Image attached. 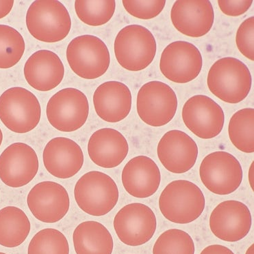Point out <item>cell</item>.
Masks as SVG:
<instances>
[{
  "label": "cell",
  "instance_id": "cell-1",
  "mask_svg": "<svg viewBox=\"0 0 254 254\" xmlns=\"http://www.w3.org/2000/svg\"><path fill=\"white\" fill-rule=\"evenodd\" d=\"M207 84L215 97L235 104L248 97L252 88V75L248 66L239 60L223 58L210 68Z\"/></svg>",
  "mask_w": 254,
  "mask_h": 254
},
{
  "label": "cell",
  "instance_id": "cell-2",
  "mask_svg": "<svg viewBox=\"0 0 254 254\" xmlns=\"http://www.w3.org/2000/svg\"><path fill=\"white\" fill-rule=\"evenodd\" d=\"M205 203L200 188L185 180L170 183L159 197L161 213L175 224H190L195 221L204 212Z\"/></svg>",
  "mask_w": 254,
  "mask_h": 254
},
{
  "label": "cell",
  "instance_id": "cell-3",
  "mask_svg": "<svg viewBox=\"0 0 254 254\" xmlns=\"http://www.w3.org/2000/svg\"><path fill=\"white\" fill-rule=\"evenodd\" d=\"M25 21L31 35L44 43L63 41L72 28L68 10L56 0L34 1L27 11Z\"/></svg>",
  "mask_w": 254,
  "mask_h": 254
},
{
  "label": "cell",
  "instance_id": "cell-4",
  "mask_svg": "<svg viewBox=\"0 0 254 254\" xmlns=\"http://www.w3.org/2000/svg\"><path fill=\"white\" fill-rule=\"evenodd\" d=\"M74 196L83 211L100 217L113 209L119 200V193L111 177L103 172L91 171L84 174L76 183Z\"/></svg>",
  "mask_w": 254,
  "mask_h": 254
},
{
  "label": "cell",
  "instance_id": "cell-5",
  "mask_svg": "<svg viewBox=\"0 0 254 254\" xmlns=\"http://www.w3.org/2000/svg\"><path fill=\"white\" fill-rule=\"evenodd\" d=\"M157 54V42L148 29L130 25L119 31L115 41V54L119 64L130 71L145 69Z\"/></svg>",
  "mask_w": 254,
  "mask_h": 254
},
{
  "label": "cell",
  "instance_id": "cell-6",
  "mask_svg": "<svg viewBox=\"0 0 254 254\" xmlns=\"http://www.w3.org/2000/svg\"><path fill=\"white\" fill-rule=\"evenodd\" d=\"M39 100L32 92L21 87H13L0 97V120L16 133H28L41 120Z\"/></svg>",
  "mask_w": 254,
  "mask_h": 254
},
{
  "label": "cell",
  "instance_id": "cell-7",
  "mask_svg": "<svg viewBox=\"0 0 254 254\" xmlns=\"http://www.w3.org/2000/svg\"><path fill=\"white\" fill-rule=\"evenodd\" d=\"M67 59L72 70L85 79H95L104 75L110 66L108 47L95 36H78L67 48Z\"/></svg>",
  "mask_w": 254,
  "mask_h": 254
},
{
  "label": "cell",
  "instance_id": "cell-8",
  "mask_svg": "<svg viewBox=\"0 0 254 254\" xmlns=\"http://www.w3.org/2000/svg\"><path fill=\"white\" fill-rule=\"evenodd\" d=\"M177 108V96L173 89L159 81L146 83L137 94V110L145 124L159 127L171 121Z\"/></svg>",
  "mask_w": 254,
  "mask_h": 254
},
{
  "label": "cell",
  "instance_id": "cell-9",
  "mask_svg": "<svg viewBox=\"0 0 254 254\" xmlns=\"http://www.w3.org/2000/svg\"><path fill=\"white\" fill-rule=\"evenodd\" d=\"M89 105L86 95L73 88L63 89L51 97L47 105V117L56 129L62 132L79 130L86 123Z\"/></svg>",
  "mask_w": 254,
  "mask_h": 254
},
{
  "label": "cell",
  "instance_id": "cell-10",
  "mask_svg": "<svg viewBox=\"0 0 254 254\" xmlns=\"http://www.w3.org/2000/svg\"><path fill=\"white\" fill-rule=\"evenodd\" d=\"M199 176L201 182L212 193L229 195L240 187L243 169L237 158L229 152L217 151L203 159Z\"/></svg>",
  "mask_w": 254,
  "mask_h": 254
},
{
  "label": "cell",
  "instance_id": "cell-11",
  "mask_svg": "<svg viewBox=\"0 0 254 254\" xmlns=\"http://www.w3.org/2000/svg\"><path fill=\"white\" fill-rule=\"evenodd\" d=\"M157 221L153 210L141 203L126 205L115 215L114 228L121 242L129 246H143L153 237Z\"/></svg>",
  "mask_w": 254,
  "mask_h": 254
},
{
  "label": "cell",
  "instance_id": "cell-12",
  "mask_svg": "<svg viewBox=\"0 0 254 254\" xmlns=\"http://www.w3.org/2000/svg\"><path fill=\"white\" fill-rule=\"evenodd\" d=\"M203 66L202 56L197 47L186 41H175L162 53L160 69L169 80L186 83L194 80Z\"/></svg>",
  "mask_w": 254,
  "mask_h": 254
},
{
  "label": "cell",
  "instance_id": "cell-13",
  "mask_svg": "<svg viewBox=\"0 0 254 254\" xmlns=\"http://www.w3.org/2000/svg\"><path fill=\"white\" fill-rule=\"evenodd\" d=\"M181 116L188 129L203 139L217 137L224 125L222 108L211 98L205 95L190 98L183 107Z\"/></svg>",
  "mask_w": 254,
  "mask_h": 254
},
{
  "label": "cell",
  "instance_id": "cell-14",
  "mask_svg": "<svg viewBox=\"0 0 254 254\" xmlns=\"http://www.w3.org/2000/svg\"><path fill=\"white\" fill-rule=\"evenodd\" d=\"M39 167L38 156L32 147L14 143L0 155V179L10 188H21L34 179Z\"/></svg>",
  "mask_w": 254,
  "mask_h": 254
},
{
  "label": "cell",
  "instance_id": "cell-15",
  "mask_svg": "<svg viewBox=\"0 0 254 254\" xmlns=\"http://www.w3.org/2000/svg\"><path fill=\"white\" fill-rule=\"evenodd\" d=\"M27 204L38 220L54 224L61 220L70 210V199L64 187L53 181L36 185L27 197Z\"/></svg>",
  "mask_w": 254,
  "mask_h": 254
},
{
  "label": "cell",
  "instance_id": "cell-16",
  "mask_svg": "<svg viewBox=\"0 0 254 254\" xmlns=\"http://www.w3.org/2000/svg\"><path fill=\"white\" fill-rule=\"evenodd\" d=\"M251 213L244 203L228 200L212 210L209 225L214 235L227 242H237L246 237L251 229Z\"/></svg>",
  "mask_w": 254,
  "mask_h": 254
},
{
  "label": "cell",
  "instance_id": "cell-17",
  "mask_svg": "<svg viewBox=\"0 0 254 254\" xmlns=\"http://www.w3.org/2000/svg\"><path fill=\"white\" fill-rule=\"evenodd\" d=\"M158 157L163 166L173 174H184L195 166L198 147L189 135L179 130L167 132L157 147Z\"/></svg>",
  "mask_w": 254,
  "mask_h": 254
},
{
  "label": "cell",
  "instance_id": "cell-18",
  "mask_svg": "<svg viewBox=\"0 0 254 254\" xmlns=\"http://www.w3.org/2000/svg\"><path fill=\"white\" fill-rule=\"evenodd\" d=\"M170 19L176 30L181 34L198 38L211 30L215 12L208 0H178L172 6Z\"/></svg>",
  "mask_w": 254,
  "mask_h": 254
},
{
  "label": "cell",
  "instance_id": "cell-19",
  "mask_svg": "<svg viewBox=\"0 0 254 254\" xmlns=\"http://www.w3.org/2000/svg\"><path fill=\"white\" fill-rule=\"evenodd\" d=\"M43 157L49 173L61 179L74 177L84 164V154L81 146L67 137L51 139L45 147Z\"/></svg>",
  "mask_w": 254,
  "mask_h": 254
},
{
  "label": "cell",
  "instance_id": "cell-20",
  "mask_svg": "<svg viewBox=\"0 0 254 254\" xmlns=\"http://www.w3.org/2000/svg\"><path fill=\"white\" fill-rule=\"evenodd\" d=\"M64 75V65L59 56L52 51H37L25 63V80L39 91L53 90L61 83Z\"/></svg>",
  "mask_w": 254,
  "mask_h": 254
},
{
  "label": "cell",
  "instance_id": "cell-21",
  "mask_svg": "<svg viewBox=\"0 0 254 254\" xmlns=\"http://www.w3.org/2000/svg\"><path fill=\"white\" fill-rule=\"evenodd\" d=\"M161 179L157 163L146 156H138L129 161L121 175L125 190L138 198L153 195L159 190Z\"/></svg>",
  "mask_w": 254,
  "mask_h": 254
},
{
  "label": "cell",
  "instance_id": "cell-22",
  "mask_svg": "<svg viewBox=\"0 0 254 254\" xmlns=\"http://www.w3.org/2000/svg\"><path fill=\"white\" fill-rule=\"evenodd\" d=\"M132 94L124 83L110 81L98 87L93 94L96 113L103 121L119 123L126 119L132 108Z\"/></svg>",
  "mask_w": 254,
  "mask_h": 254
},
{
  "label": "cell",
  "instance_id": "cell-23",
  "mask_svg": "<svg viewBox=\"0 0 254 254\" xmlns=\"http://www.w3.org/2000/svg\"><path fill=\"white\" fill-rule=\"evenodd\" d=\"M129 151L126 137L113 128L97 130L90 136L88 154L92 162L103 168H114L126 159Z\"/></svg>",
  "mask_w": 254,
  "mask_h": 254
},
{
  "label": "cell",
  "instance_id": "cell-24",
  "mask_svg": "<svg viewBox=\"0 0 254 254\" xmlns=\"http://www.w3.org/2000/svg\"><path fill=\"white\" fill-rule=\"evenodd\" d=\"M73 241L77 254H112L113 251L111 234L97 221L79 224L74 230Z\"/></svg>",
  "mask_w": 254,
  "mask_h": 254
},
{
  "label": "cell",
  "instance_id": "cell-25",
  "mask_svg": "<svg viewBox=\"0 0 254 254\" xmlns=\"http://www.w3.org/2000/svg\"><path fill=\"white\" fill-rule=\"evenodd\" d=\"M31 230L28 217L16 206L0 210V246L13 248L22 244Z\"/></svg>",
  "mask_w": 254,
  "mask_h": 254
},
{
  "label": "cell",
  "instance_id": "cell-26",
  "mask_svg": "<svg viewBox=\"0 0 254 254\" xmlns=\"http://www.w3.org/2000/svg\"><path fill=\"white\" fill-rule=\"evenodd\" d=\"M254 110L245 108L238 111L230 119L228 134L230 141L241 152H254Z\"/></svg>",
  "mask_w": 254,
  "mask_h": 254
},
{
  "label": "cell",
  "instance_id": "cell-27",
  "mask_svg": "<svg viewBox=\"0 0 254 254\" xmlns=\"http://www.w3.org/2000/svg\"><path fill=\"white\" fill-rule=\"evenodd\" d=\"M25 50L24 39L17 30L0 25V68L8 69L17 64Z\"/></svg>",
  "mask_w": 254,
  "mask_h": 254
},
{
  "label": "cell",
  "instance_id": "cell-28",
  "mask_svg": "<svg viewBox=\"0 0 254 254\" xmlns=\"http://www.w3.org/2000/svg\"><path fill=\"white\" fill-rule=\"evenodd\" d=\"M115 8V0L75 1L76 14L83 23L90 26L106 24L113 17Z\"/></svg>",
  "mask_w": 254,
  "mask_h": 254
},
{
  "label": "cell",
  "instance_id": "cell-29",
  "mask_svg": "<svg viewBox=\"0 0 254 254\" xmlns=\"http://www.w3.org/2000/svg\"><path fill=\"white\" fill-rule=\"evenodd\" d=\"M28 254H70V246L67 238L59 230L46 228L32 238Z\"/></svg>",
  "mask_w": 254,
  "mask_h": 254
},
{
  "label": "cell",
  "instance_id": "cell-30",
  "mask_svg": "<svg viewBox=\"0 0 254 254\" xmlns=\"http://www.w3.org/2000/svg\"><path fill=\"white\" fill-rule=\"evenodd\" d=\"M195 244L187 232L170 229L163 232L156 241L153 254H194Z\"/></svg>",
  "mask_w": 254,
  "mask_h": 254
},
{
  "label": "cell",
  "instance_id": "cell-31",
  "mask_svg": "<svg viewBox=\"0 0 254 254\" xmlns=\"http://www.w3.org/2000/svg\"><path fill=\"white\" fill-rule=\"evenodd\" d=\"M123 6L129 14L138 19L149 20L154 19L163 11L166 1H131L123 0Z\"/></svg>",
  "mask_w": 254,
  "mask_h": 254
},
{
  "label": "cell",
  "instance_id": "cell-32",
  "mask_svg": "<svg viewBox=\"0 0 254 254\" xmlns=\"http://www.w3.org/2000/svg\"><path fill=\"white\" fill-rule=\"evenodd\" d=\"M254 17L248 18L241 23L236 35V43L245 57L254 61Z\"/></svg>",
  "mask_w": 254,
  "mask_h": 254
},
{
  "label": "cell",
  "instance_id": "cell-33",
  "mask_svg": "<svg viewBox=\"0 0 254 254\" xmlns=\"http://www.w3.org/2000/svg\"><path fill=\"white\" fill-rule=\"evenodd\" d=\"M253 0H219L218 4L221 11L225 14L232 17L242 15L246 13L252 6Z\"/></svg>",
  "mask_w": 254,
  "mask_h": 254
},
{
  "label": "cell",
  "instance_id": "cell-34",
  "mask_svg": "<svg viewBox=\"0 0 254 254\" xmlns=\"http://www.w3.org/2000/svg\"><path fill=\"white\" fill-rule=\"evenodd\" d=\"M200 254H235L226 247L220 245H212L205 248Z\"/></svg>",
  "mask_w": 254,
  "mask_h": 254
},
{
  "label": "cell",
  "instance_id": "cell-35",
  "mask_svg": "<svg viewBox=\"0 0 254 254\" xmlns=\"http://www.w3.org/2000/svg\"><path fill=\"white\" fill-rule=\"evenodd\" d=\"M14 1L13 0L0 1V19L6 17L11 11Z\"/></svg>",
  "mask_w": 254,
  "mask_h": 254
},
{
  "label": "cell",
  "instance_id": "cell-36",
  "mask_svg": "<svg viewBox=\"0 0 254 254\" xmlns=\"http://www.w3.org/2000/svg\"><path fill=\"white\" fill-rule=\"evenodd\" d=\"M254 162H252L251 166H250V170H249V182H250V186L252 189V190H254Z\"/></svg>",
  "mask_w": 254,
  "mask_h": 254
},
{
  "label": "cell",
  "instance_id": "cell-37",
  "mask_svg": "<svg viewBox=\"0 0 254 254\" xmlns=\"http://www.w3.org/2000/svg\"><path fill=\"white\" fill-rule=\"evenodd\" d=\"M254 244H252L250 248H248V250H247L246 254H254Z\"/></svg>",
  "mask_w": 254,
  "mask_h": 254
},
{
  "label": "cell",
  "instance_id": "cell-38",
  "mask_svg": "<svg viewBox=\"0 0 254 254\" xmlns=\"http://www.w3.org/2000/svg\"><path fill=\"white\" fill-rule=\"evenodd\" d=\"M2 140H3L2 131H1V128H0V146H1V143H2Z\"/></svg>",
  "mask_w": 254,
  "mask_h": 254
},
{
  "label": "cell",
  "instance_id": "cell-39",
  "mask_svg": "<svg viewBox=\"0 0 254 254\" xmlns=\"http://www.w3.org/2000/svg\"><path fill=\"white\" fill-rule=\"evenodd\" d=\"M0 254H7L3 253V252H0Z\"/></svg>",
  "mask_w": 254,
  "mask_h": 254
}]
</instances>
